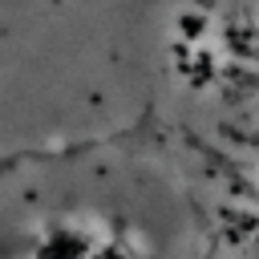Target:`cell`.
Returning <instances> with one entry per match:
<instances>
[{
    "label": "cell",
    "instance_id": "obj_1",
    "mask_svg": "<svg viewBox=\"0 0 259 259\" xmlns=\"http://www.w3.org/2000/svg\"><path fill=\"white\" fill-rule=\"evenodd\" d=\"M134 121L182 190L198 259H259V0H146Z\"/></svg>",
    "mask_w": 259,
    "mask_h": 259
}]
</instances>
